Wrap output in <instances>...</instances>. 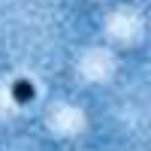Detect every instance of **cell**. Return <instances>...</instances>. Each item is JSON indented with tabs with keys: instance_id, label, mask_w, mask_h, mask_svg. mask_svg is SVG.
<instances>
[{
	"instance_id": "1",
	"label": "cell",
	"mask_w": 151,
	"mask_h": 151,
	"mask_svg": "<svg viewBox=\"0 0 151 151\" xmlns=\"http://www.w3.org/2000/svg\"><path fill=\"white\" fill-rule=\"evenodd\" d=\"M36 97V91H33V82H27V79H15L12 82V100L15 103H30V100Z\"/></svg>"
}]
</instances>
